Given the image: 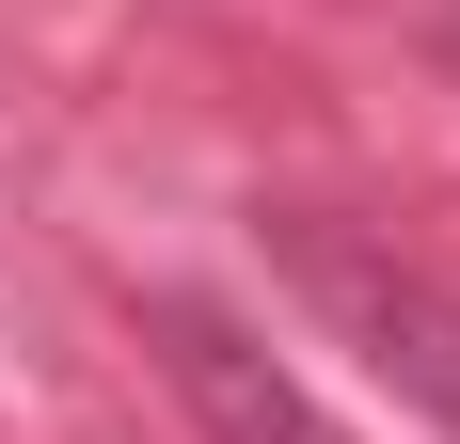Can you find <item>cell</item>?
<instances>
[{"label": "cell", "instance_id": "7a4b0ae2", "mask_svg": "<svg viewBox=\"0 0 460 444\" xmlns=\"http://www.w3.org/2000/svg\"><path fill=\"white\" fill-rule=\"evenodd\" d=\"M143 333H159V381L190 397V429H207V444H349L270 350H254V333H238V317L190 302V286H159V302H143Z\"/></svg>", "mask_w": 460, "mask_h": 444}, {"label": "cell", "instance_id": "6da1fadb", "mask_svg": "<svg viewBox=\"0 0 460 444\" xmlns=\"http://www.w3.org/2000/svg\"><path fill=\"white\" fill-rule=\"evenodd\" d=\"M270 270H286V286H302V302H318L445 444H460V286H445V270H413L397 238L318 222V207H270Z\"/></svg>", "mask_w": 460, "mask_h": 444}]
</instances>
